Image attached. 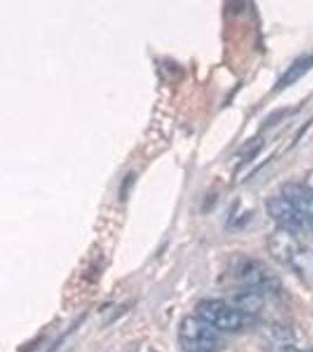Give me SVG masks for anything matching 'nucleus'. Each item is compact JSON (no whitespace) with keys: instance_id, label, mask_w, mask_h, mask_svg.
Here are the masks:
<instances>
[{"instance_id":"f257e3e1","label":"nucleus","mask_w":313,"mask_h":352,"mask_svg":"<svg viewBox=\"0 0 313 352\" xmlns=\"http://www.w3.org/2000/svg\"><path fill=\"white\" fill-rule=\"evenodd\" d=\"M230 274L237 283L250 292L268 294L276 292L281 287V280L270 269L269 265L248 255H237L230 263Z\"/></svg>"},{"instance_id":"f03ea898","label":"nucleus","mask_w":313,"mask_h":352,"mask_svg":"<svg viewBox=\"0 0 313 352\" xmlns=\"http://www.w3.org/2000/svg\"><path fill=\"white\" fill-rule=\"evenodd\" d=\"M195 316L217 331L223 332L241 331L253 318L236 305L216 298L200 300L195 307Z\"/></svg>"},{"instance_id":"7ed1b4c3","label":"nucleus","mask_w":313,"mask_h":352,"mask_svg":"<svg viewBox=\"0 0 313 352\" xmlns=\"http://www.w3.org/2000/svg\"><path fill=\"white\" fill-rule=\"evenodd\" d=\"M177 338L185 352H215L218 343L216 330L197 316L181 320Z\"/></svg>"},{"instance_id":"20e7f679","label":"nucleus","mask_w":313,"mask_h":352,"mask_svg":"<svg viewBox=\"0 0 313 352\" xmlns=\"http://www.w3.org/2000/svg\"><path fill=\"white\" fill-rule=\"evenodd\" d=\"M266 247L270 256L281 264L291 263L301 252L297 235L281 227H277L268 236Z\"/></svg>"},{"instance_id":"39448f33","label":"nucleus","mask_w":313,"mask_h":352,"mask_svg":"<svg viewBox=\"0 0 313 352\" xmlns=\"http://www.w3.org/2000/svg\"><path fill=\"white\" fill-rule=\"evenodd\" d=\"M265 208L269 217L276 221L278 227L286 229L297 235L304 227V221L292 204L284 197H270L265 201Z\"/></svg>"},{"instance_id":"423d86ee","label":"nucleus","mask_w":313,"mask_h":352,"mask_svg":"<svg viewBox=\"0 0 313 352\" xmlns=\"http://www.w3.org/2000/svg\"><path fill=\"white\" fill-rule=\"evenodd\" d=\"M281 197L292 204L303 221L313 229V190L304 184L288 182L281 186Z\"/></svg>"},{"instance_id":"0eeeda50","label":"nucleus","mask_w":313,"mask_h":352,"mask_svg":"<svg viewBox=\"0 0 313 352\" xmlns=\"http://www.w3.org/2000/svg\"><path fill=\"white\" fill-rule=\"evenodd\" d=\"M313 67V53H306L301 56L292 64L290 65L286 72L279 78L275 88L277 91H281L284 88L289 87L291 85L297 82L301 76H305L310 69Z\"/></svg>"},{"instance_id":"6e6552de","label":"nucleus","mask_w":313,"mask_h":352,"mask_svg":"<svg viewBox=\"0 0 313 352\" xmlns=\"http://www.w3.org/2000/svg\"><path fill=\"white\" fill-rule=\"evenodd\" d=\"M263 146H264V140L258 136L246 141L238 152V156L242 159V164H248L250 161H253L257 156L258 153L261 152Z\"/></svg>"},{"instance_id":"1a4fd4ad","label":"nucleus","mask_w":313,"mask_h":352,"mask_svg":"<svg viewBox=\"0 0 313 352\" xmlns=\"http://www.w3.org/2000/svg\"><path fill=\"white\" fill-rule=\"evenodd\" d=\"M276 352H305L301 350V349L296 348L293 345H283L281 348L278 349Z\"/></svg>"},{"instance_id":"9d476101","label":"nucleus","mask_w":313,"mask_h":352,"mask_svg":"<svg viewBox=\"0 0 313 352\" xmlns=\"http://www.w3.org/2000/svg\"><path fill=\"white\" fill-rule=\"evenodd\" d=\"M305 184L306 187H309L310 189L313 190V170L306 175L305 184Z\"/></svg>"}]
</instances>
